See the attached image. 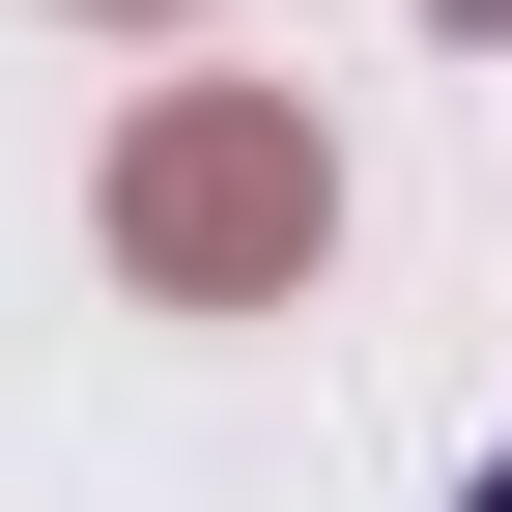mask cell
I'll list each match as a JSON object with an SVG mask.
<instances>
[{"label": "cell", "mask_w": 512, "mask_h": 512, "mask_svg": "<svg viewBox=\"0 0 512 512\" xmlns=\"http://www.w3.org/2000/svg\"><path fill=\"white\" fill-rule=\"evenodd\" d=\"M114 256H143L171 313L313 285V114H285V86H171L143 143H114Z\"/></svg>", "instance_id": "6da1fadb"}, {"label": "cell", "mask_w": 512, "mask_h": 512, "mask_svg": "<svg viewBox=\"0 0 512 512\" xmlns=\"http://www.w3.org/2000/svg\"><path fill=\"white\" fill-rule=\"evenodd\" d=\"M456 29H512V0H456Z\"/></svg>", "instance_id": "7a4b0ae2"}, {"label": "cell", "mask_w": 512, "mask_h": 512, "mask_svg": "<svg viewBox=\"0 0 512 512\" xmlns=\"http://www.w3.org/2000/svg\"><path fill=\"white\" fill-rule=\"evenodd\" d=\"M484 512H512V484H484Z\"/></svg>", "instance_id": "3957f363"}]
</instances>
